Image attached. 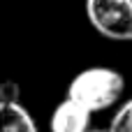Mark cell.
<instances>
[{"instance_id":"cell-1","label":"cell","mask_w":132,"mask_h":132,"mask_svg":"<svg viewBox=\"0 0 132 132\" xmlns=\"http://www.w3.org/2000/svg\"><path fill=\"white\" fill-rule=\"evenodd\" d=\"M123 90H125V79L118 70L95 65L81 70L70 81L67 97L79 102L90 114H97L114 107L123 97Z\"/></svg>"},{"instance_id":"cell-2","label":"cell","mask_w":132,"mask_h":132,"mask_svg":"<svg viewBox=\"0 0 132 132\" xmlns=\"http://www.w3.org/2000/svg\"><path fill=\"white\" fill-rule=\"evenodd\" d=\"M86 16L102 37L132 42V0H86Z\"/></svg>"},{"instance_id":"cell-3","label":"cell","mask_w":132,"mask_h":132,"mask_svg":"<svg viewBox=\"0 0 132 132\" xmlns=\"http://www.w3.org/2000/svg\"><path fill=\"white\" fill-rule=\"evenodd\" d=\"M90 111L79 102L65 97L51 114V132H88L90 130Z\"/></svg>"},{"instance_id":"cell-4","label":"cell","mask_w":132,"mask_h":132,"mask_svg":"<svg viewBox=\"0 0 132 132\" xmlns=\"http://www.w3.org/2000/svg\"><path fill=\"white\" fill-rule=\"evenodd\" d=\"M0 132H37V125L21 102H0Z\"/></svg>"},{"instance_id":"cell-5","label":"cell","mask_w":132,"mask_h":132,"mask_svg":"<svg viewBox=\"0 0 132 132\" xmlns=\"http://www.w3.org/2000/svg\"><path fill=\"white\" fill-rule=\"evenodd\" d=\"M107 130L109 132H132V97L125 100L118 107V111L114 114V118H111Z\"/></svg>"},{"instance_id":"cell-6","label":"cell","mask_w":132,"mask_h":132,"mask_svg":"<svg viewBox=\"0 0 132 132\" xmlns=\"http://www.w3.org/2000/svg\"><path fill=\"white\" fill-rule=\"evenodd\" d=\"M21 97V86L12 79L0 84V102H19Z\"/></svg>"},{"instance_id":"cell-7","label":"cell","mask_w":132,"mask_h":132,"mask_svg":"<svg viewBox=\"0 0 132 132\" xmlns=\"http://www.w3.org/2000/svg\"><path fill=\"white\" fill-rule=\"evenodd\" d=\"M88 132H109V130H88Z\"/></svg>"}]
</instances>
